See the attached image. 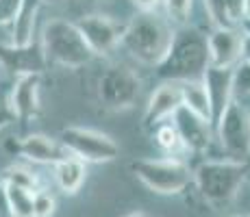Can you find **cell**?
I'll list each match as a JSON object with an SVG mask.
<instances>
[{
	"label": "cell",
	"mask_w": 250,
	"mask_h": 217,
	"mask_svg": "<svg viewBox=\"0 0 250 217\" xmlns=\"http://www.w3.org/2000/svg\"><path fill=\"white\" fill-rule=\"evenodd\" d=\"M207 67H209L207 35L194 26H179L174 28L166 57L155 67V74L163 83H185V80H200Z\"/></svg>",
	"instance_id": "obj_1"
},
{
	"label": "cell",
	"mask_w": 250,
	"mask_h": 217,
	"mask_svg": "<svg viewBox=\"0 0 250 217\" xmlns=\"http://www.w3.org/2000/svg\"><path fill=\"white\" fill-rule=\"evenodd\" d=\"M172 35H174V28L167 18H163L157 11H139L124 28L122 46L142 65L157 67L170 48Z\"/></svg>",
	"instance_id": "obj_2"
},
{
	"label": "cell",
	"mask_w": 250,
	"mask_h": 217,
	"mask_svg": "<svg viewBox=\"0 0 250 217\" xmlns=\"http://www.w3.org/2000/svg\"><path fill=\"white\" fill-rule=\"evenodd\" d=\"M246 174V161H205L194 170V182L211 206H227L237 197Z\"/></svg>",
	"instance_id": "obj_3"
},
{
	"label": "cell",
	"mask_w": 250,
	"mask_h": 217,
	"mask_svg": "<svg viewBox=\"0 0 250 217\" xmlns=\"http://www.w3.org/2000/svg\"><path fill=\"white\" fill-rule=\"evenodd\" d=\"M42 50H44L46 61L70 67V70L87 65L94 59V52L85 43L76 24L61 20V18L48 20L44 24V28H42Z\"/></svg>",
	"instance_id": "obj_4"
},
{
	"label": "cell",
	"mask_w": 250,
	"mask_h": 217,
	"mask_svg": "<svg viewBox=\"0 0 250 217\" xmlns=\"http://www.w3.org/2000/svg\"><path fill=\"white\" fill-rule=\"evenodd\" d=\"M131 172L139 182L161 196H176L194 180V172L181 158H137L131 163Z\"/></svg>",
	"instance_id": "obj_5"
},
{
	"label": "cell",
	"mask_w": 250,
	"mask_h": 217,
	"mask_svg": "<svg viewBox=\"0 0 250 217\" xmlns=\"http://www.w3.org/2000/svg\"><path fill=\"white\" fill-rule=\"evenodd\" d=\"M142 80L128 65H109L98 79V100L107 111H124L137 102Z\"/></svg>",
	"instance_id": "obj_6"
},
{
	"label": "cell",
	"mask_w": 250,
	"mask_h": 217,
	"mask_svg": "<svg viewBox=\"0 0 250 217\" xmlns=\"http://www.w3.org/2000/svg\"><path fill=\"white\" fill-rule=\"evenodd\" d=\"M213 135L233 161H246L250 157V111L233 98L215 124Z\"/></svg>",
	"instance_id": "obj_7"
},
{
	"label": "cell",
	"mask_w": 250,
	"mask_h": 217,
	"mask_svg": "<svg viewBox=\"0 0 250 217\" xmlns=\"http://www.w3.org/2000/svg\"><path fill=\"white\" fill-rule=\"evenodd\" d=\"M59 141L68 150L70 157L83 163H109L118 157L120 148L109 135L91 128L68 126L61 130Z\"/></svg>",
	"instance_id": "obj_8"
},
{
	"label": "cell",
	"mask_w": 250,
	"mask_h": 217,
	"mask_svg": "<svg viewBox=\"0 0 250 217\" xmlns=\"http://www.w3.org/2000/svg\"><path fill=\"white\" fill-rule=\"evenodd\" d=\"M74 24L83 35L85 43L89 46V50L94 52V57H104L113 52L122 43L124 28H126V24L113 20L109 16H98V13L79 18Z\"/></svg>",
	"instance_id": "obj_9"
},
{
	"label": "cell",
	"mask_w": 250,
	"mask_h": 217,
	"mask_svg": "<svg viewBox=\"0 0 250 217\" xmlns=\"http://www.w3.org/2000/svg\"><path fill=\"white\" fill-rule=\"evenodd\" d=\"M242 37L244 33L237 26L213 28L207 35L209 48V67L218 70H233L242 61Z\"/></svg>",
	"instance_id": "obj_10"
},
{
	"label": "cell",
	"mask_w": 250,
	"mask_h": 217,
	"mask_svg": "<svg viewBox=\"0 0 250 217\" xmlns=\"http://www.w3.org/2000/svg\"><path fill=\"white\" fill-rule=\"evenodd\" d=\"M48 61L44 57L40 43H28V46H2L0 43V67H7L16 76H28L35 74L40 76L46 70Z\"/></svg>",
	"instance_id": "obj_11"
},
{
	"label": "cell",
	"mask_w": 250,
	"mask_h": 217,
	"mask_svg": "<svg viewBox=\"0 0 250 217\" xmlns=\"http://www.w3.org/2000/svg\"><path fill=\"white\" fill-rule=\"evenodd\" d=\"M172 124H174L185 150L205 152L207 148L211 146V139H213V128H211V124L207 122V119L198 118L196 113H191L189 109H185V107L176 109V113L172 115Z\"/></svg>",
	"instance_id": "obj_12"
},
{
	"label": "cell",
	"mask_w": 250,
	"mask_h": 217,
	"mask_svg": "<svg viewBox=\"0 0 250 217\" xmlns=\"http://www.w3.org/2000/svg\"><path fill=\"white\" fill-rule=\"evenodd\" d=\"M203 85L209 96L211 104V126L215 128L218 119L222 118V113L227 107L233 102V70H218V67H207L203 74Z\"/></svg>",
	"instance_id": "obj_13"
},
{
	"label": "cell",
	"mask_w": 250,
	"mask_h": 217,
	"mask_svg": "<svg viewBox=\"0 0 250 217\" xmlns=\"http://www.w3.org/2000/svg\"><path fill=\"white\" fill-rule=\"evenodd\" d=\"M181 83H163L159 85L152 96L148 98L146 111H144V126L146 128H157L163 124L167 118L176 113L181 107Z\"/></svg>",
	"instance_id": "obj_14"
},
{
	"label": "cell",
	"mask_w": 250,
	"mask_h": 217,
	"mask_svg": "<svg viewBox=\"0 0 250 217\" xmlns=\"http://www.w3.org/2000/svg\"><path fill=\"white\" fill-rule=\"evenodd\" d=\"M16 150L24 158H28L33 163H42V165H57L59 161L70 157L59 139H52L42 133L26 135V137L16 143Z\"/></svg>",
	"instance_id": "obj_15"
},
{
	"label": "cell",
	"mask_w": 250,
	"mask_h": 217,
	"mask_svg": "<svg viewBox=\"0 0 250 217\" xmlns=\"http://www.w3.org/2000/svg\"><path fill=\"white\" fill-rule=\"evenodd\" d=\"M9 100L16 111V118L22 124L33 119L40 113V76H18L11 91H9Z\"/></svg>",
	"instance_id": "obj_16"
},
{
	"label": "cell",
	"mask_w": 250,
	"mask_h": 217,
	"mask_svg": "<svg viewBox=\"0 0 250 217\" xmlns=\"http://www.w3.org/2000/svg\"><path fill=\"white\" fill-rule=\"evenodd\" d=\"M42 0H22L16 18L11 20V43L13 46H28L33 43L37 26V16L42 9Z\"/></svg>",
	"instance_id": "obj_17"
},
{
	"label": "cell",
	"mask_w": 250,
	"mask_h": 217,
	"mask_svg": "<svg viewBox=\"0 0 250 217\" xmlns=\"http://www.w3.org/2000/svg\"><path fill=\"white\" fill-rule=\"evenodd\" d=\"M52 167H55V182L63 194L74 196L76 191L83 187L85 176H87V167H85L83 161H79V158H74V157H68Z\"/></svg>",
	"instance_id": "obj_18"
},
{
	"label": "cell",
	"mask_w": 250,
	"mask_h": 217,
	"mask_svg": "<svg viewBox=\"0 0 250 217\" xmlns=\"http://www.w3.org/2000/svg\"><path fill=\"white\" fill-rule=\"evenodd\" d=\"M181 102H183L181 107L189 109L191 113H196L198 118H203L211 124V104L203 80H185V83H181Z\"/></svg>",
	"instance_id": "obj_19"
},
{
	"label": "cell",
	"mask_w": 250,
	"mask_h": 217,
	"mask_svg": "<svg viewBox=\"0 0 250 217\" xmlns=\"http://www.w3.org/2000/svg\"><path fill=\"white\" fill-rule=\"evenodd\" d=\"M0 180H2L4 185H13V187H20V189H26V191H31V194H35V191L40 189V178H37V174L24 165H9L7 170L2 172Z\"/></svg>",
	"instance_id": "obj_20"
},
{
	"label": "cell",
	"mask_w": 250,
	"mask_h": 217,
	"mask_svg": "<svg viewBox=\"0 0 250 217\" xmlns=\"http://www.w3.org/2000/svg\"><path fill=\"white\" fill-rule=\"evenodd\" d=\"M7 187V196H9V204H11L13 217H33V194L26 189L13 185H4Z\"/></svg>",
	"instance_id": "obj_21"
},
{
	"label": "cell",
	"mask_w": 250,
	"mask_h": 217,
	"mask_svg": "<svg viewBox=\"0 0 250 217\" xmlns=\"http://www.w3.org/2000/svg\"><path fill=\"white\" fill-rule=\"evenodd\" d=\"M161 4H163V11H166V18L170 20V24L187 26L194 0H161Z\"/></svg>",
	"instance_id": "obj_22"
},
{
	"label": "cell",
	"mask_w": 250,
	"mask_h": 217,
	"mask_svg": "<svg viewBox=\"0 0 250 217\" xmlns=\"http://www.w3.org/2000/svg\"><path fill=\"white\" fill-rule=\"evenodd\" d=\"M155 139H157L161 150H166L170 154H174L179 148H183L181 137H179V133H176L174 124H159V126L155 128Z\"/></svg>",
	"instance_id": "obj_23"
},
{
	"label": "cell",
	"mask_w": 250,
	"mask_h": 217,
	"mask_svg": "<svg viewBox=\"0 0 250 217\" xmlns=\"http://www.w3.org/2000/svg\"><path fill=\"white\" fill-rule=\"evenodd\" d=\"M233 96L239 100L242 96H250V63L239 61L233 67Z\"/></svg>",
	"instance_id": "obj_24"
},
{
	"label": "cell",
	"mask_w": 250,
	"mask_h": 217,
	"mask_svg": "<svg viewBox=\"0 0 250 217\" xmlns=\"http://www.w3.org/2000/svg\"><path fill=\"white\" fill-rule=\"evenodd\" d=\"M57 209V200L50 191L37 189L33 194V217H52Z\"/></svg>",
	"instance_id": "obj_25"
},
{
	"label": "cell",
	"mask_w": 250,
	"mask_h": 217,
	"mask_svg": "<svg viewBox=\"0 0 250 217\" xmlns=\"http://www.w3.org/2000/svg\"><path fill=\"white\" fill-rule=\"evenodd\" d=\"M205 11L209 16L213 28H227V26H235L230 22L229 13H227V7H224V0H205Z\"/></svg>",
	"instance_id": "obj_26"
},
{
	"label": "cell",
	"mask_w": 250,
	"mask_h": 217,
	"mask_svg": "<svg viewBox=\"0 0 250 217\" xmlns=\"http://www.w3.org/2000/svg\"><path fill=\"white\" fill-rule=\"evenodd\" d=\"M13 122H18V118H16V111L11 107L9 94L0 91V130L4 126H9V124H13Z\"/></svg>",
	"instance_id": "obj_27"
},
{
	"label": "cell",
	"mask_w": 250,
	"mask_h": 217,
	"mask_svg": "<svg viewBox=\"0 0 250 217\" xmlns=\"http://www.w3.org/2000/svg\"><path fill=\"white\" fill-rule=\"evenodd\" d=\"M20 2L22 0H0V26L11 24L18 9H20Z\"/></svg>",
	"instance_id": "obj_28"
},
{
	"label": "cell",
	"mask_w": 250,
	"mask_h": 217,
	"mask_svg": "<svg viewBox=\"0 0 250 217\" xmlns=\"http://www.w3.org/2000/svg\"><path fill=\"white\" fill-rule=\"evenodd\" d=\"M224 7H227V13L230 18V22L237 26L244 20V0H224Z\"/></svg>",
	"instance_id": "obj_29"
},
{
	"label": "cell",
	"mask_w": 250,
	"mask_h": 217,
	"mask_svg": "<svg viewBox=\"0 0 250 217\" xmlns=\"http://www.w3.org/2000/svg\"><path fill=\"white\" fill-rule=\"evenodd\" d=\"M0 217H13L11 204H9V196H7V187L0 180Z\"/></svg>",
	"instance_id": "obj_30"
},
{
	"label": "cell",
	"mask_w": 250,
	"mask_h": 217,
	"mask_svg": "<svg viewBox=\"0 0 250 217\" xmlns=\"http://www.w3.org/2000/svg\"><path fill=\"white\" fill-rule=\"evenodd\" d=\"M131 2L135 4L142 13H152V11H157V7L161 4V0H131Z\"/></svg>",
	"instance_id": "obj_31"
},
{
	"label": "cell",
	"mask_w": 250,
	"mask_h": 217,
	"mask_svg": "<svg viewBox=\"0 0 250 217\" xmlns=\"http://www.w3.org/2000/svg\"><path fill=\"white\" fill-rule=\"evenodd\" d=\"M242 61L250 63V35H246V33L242 37Z\"/></svg>",
	"instance_id": "obj_32"
},
{
	"label": "cell",
	"mask_w": 250,
	"mask_h": 217,
	"mask_svg": "<svg viewBox=\"0 0 250 217\" xmlns=\"http://www.w3.org/2000/svg\"><path fill=\"white\" fill-rule=\"evenodd\" d=\"M239 31L246 33V35H250V20H242V24H239Z\"/></svg>",
	"instance_id": "obj_33"
},
{
	"label": "cell",
	"mask_w": 250,
	"mask_h": 217,
	"mask_svg": "<svg viewBox=\"0 0 250 217\" xmlns=\"http://www.w3.org/2000/svg\"><path fill=\"white\" fill-rule=\"evenodd\" d=\"M244 20H250V0H244Z\"/></svg>",
	"instance_id": "obj_34"
},
{
	"label": "cell",
	"mask_w": 250,
	"mask_h": 217,
	"mask_svg": "<svg viewBox=\"0 0 250 217\" xmlns=\"http://www.w3.org/2000/svg\"><path fill=\"white\" fill-rule=\"evenodd\" d=\"M42 2H44V4H61L63 0H42Z\"/></svg>",
	"instance_id": "obj_35"
},
{
	"label": "cell",
	"mask_w": 250,
	"mask_h": 217,
	"mask_svg": "<svg viewBox=\"0 0 250 217\" xmlns=\"http://www.w3.org/2000/svg\"><path fill=\"white\" fill-rule=\"evenodd\" d=\"M128 217H148V215H146V213H142V211H137V213H131Z\"/></svg>",
	"instance_id": "obj_36"
},
{
	"label": "cell",
	"mask_w": 250,
	"mask_h": 217,
	"mask_svg": "<svg viewBox=\"0 0 250 217\" xmlns=\"http://www.w3.org/2000/svg\"><path fill=\"white\" fill-rule=\"evenodd\" d=\"M233 217H250V215H233Z\"/></svg>",
	"instance_id": "obj_37"
}]
</instances>
